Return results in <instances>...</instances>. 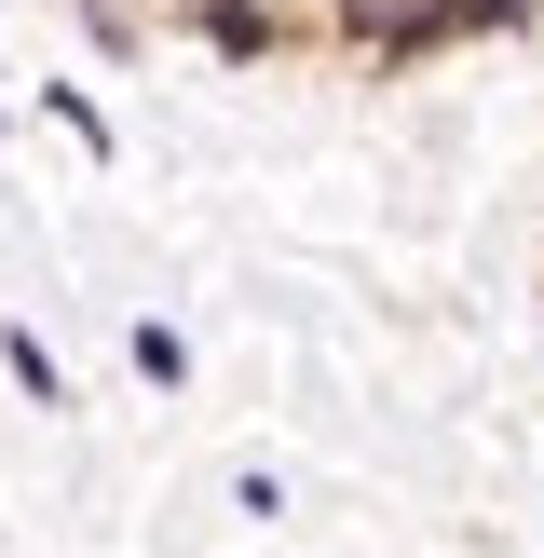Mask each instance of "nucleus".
Listing matches in <instances>:
<instances>
[{"mask_svg":"<svg viewBox=\"0 0 544 558\" xmlns=\"http://www.w3.org/2000/svg\"><path fill=\"white\" fill-rule=\"evenodd\" d=\"M0 368H14V396H27V409H69V368L41 354V327H0Z\"/></svg>","mask_w":544,"mask_h":558,"instance_id":"nucleus-2","label":"nucleus"},{"mask_svg":"<svg viewBox=\"0 0 544 558\" xmlns=\"http://www.w3.org/2000/svg\"><path fill=\"white\" fill-rule=\"evenodd\" d=\"M517 14H531V0H517Z\"/></svg>","mask_w":544,"mask_h":558,"instance_id":"nucleus-3","label":"nucleus"},{"mask_svg":"<svg viewBox=\"0 0 544 558\" xmlns=\"http://www.w3.org/2000/svg\"><path fill=\"white\" fill-rule=\"evenodd\" d=\"M205 54L259 69V54H272V0H205Z\"/></svg>","mask_w":544,"mask_h":558,"instance_id":"nucleus-1","label":"nucleus"}]
</instances>
